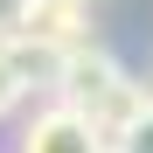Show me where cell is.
Returning a JSON list of instances; mask_svg holds the SVG:
<instances>
[{"mask_svg": "<svg viewBox=\"0 0 153 153\" xmlns=\"http://www.w3.org/2000/svg\"><path fill=\"white\" fill-rule=\"evenodd\" d=\"M84 118H91L97 153H132V139L153 125V91H146V76H118V84L97 97Z\"/></svg>", "mask_w": 153, "mask_h": 153, "instance_id": "obj_1", "label": "cell"}, {"mask_svg": "<svg viewBox=\"0 0 153 153\" xmlns=\"http://www.w3.org/2000/svg\"><path fill=\"white\" fill-rule=\"evenodd\" d=\"M7 21H14V42H35V49H49V56L91 42V7L84 0H14Z\"/></svg>", "mask_w": 153, "mask_h": 153, "instance_id": "obj_2", "label": "cell"}, {"mask_svg": "<svg viewBox=\"0 0 153 153\" xmlns=\"http://www.w3.org/2000/svg\"><path fill=\"white\" fill-rule=\"evenodd\" d=\"M118 76H125V63L111 56V49H105V42H84V49H63V56H56V84H49V97L70 105V111H91Z\"/></svg>", "mask_w": 153, "mask_h": 153, "instance_id": "obj_3", "label": "cell"}, {"mask_svg": "<svg viewBox=\"0 0 153 153\" xmlns=\"http://www.w3.org/2000/svg\"><path fill=\"white\" fill-rule=\"evenodd\" d=\"M21 153H97L91 118L70 111V105H42L28 125H21Z\"/></svg>", "mask_w": 153, "mask_h": 153, "instance_id": "obj_4", "label": "cell"}, {"mask_svg": "<svg viewBox=\"0 0 153 153\" xmlns=\"http://www.w3.org/2000/svg\"><path fill=\"white\" fill-rule=\"evenodd\" d=\"M7 70L21 76V91H49V84H56V56H49V49H35V42H14Z\"/></svg>", "mask_w": 153, "mask_h": 153, "instance_id": "obj_5", "label": "cell"}, {"mask_svg": "<svg viewBox=\"0 0 153 153\" xmlns=\"http://www.w3.org/2000/svg\"><path fill=\"white\" fill-rule=\"evenodd\" d=\"M21 105H28V91H21V76L0 63V118H7V111H21Z\"/></svg>", "mask_w": 153, "mask_h": 153, "instance_id": "obj_6", "label": "cell"}, {"mask_svg": "<svg viewBox=\"0 0 153 153\" xmlns=\"http://www.w3.org/2000/svg\"><path fill=\"white\" fill-rule=\"evenodd\" d=\"M7 56H14V21L0 14V63H7Z\"/></svg>", "mask_w": 153, "mask_h": 153, "instance_id": "obj_7", "label": "cell"}, {"mask_svg": "<svg viewBox=\"0 0 153 153\" xmlns=\"http://www.w3.org/2000/svg\"><path fill=\"white\" fill-rule=\"evenodd\" d=\"M84 7H91V0H84Z\"/></svg>", "mask_w": 153, "mask_h": 153, "instance_id": "obj_8", "label": "cell"}]
</instances>
